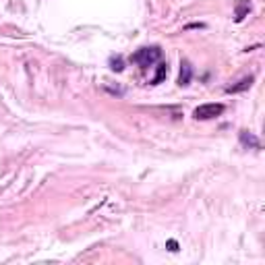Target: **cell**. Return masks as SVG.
I'll use <instances>...</instances> for the list:
<instances>
[{"label":"cell","mask_w":265,"mask_h":265,"mask_svg":"<svg viewBox=\"0 0 265 265\" xmlns=\"http://www.w3.org/2000/svg\"><path fill=\"white\" fill-rule=\"evenodd\" d=\"M238 139H240V145L247 147V149H261V141L255 137L251 131H240L238 133Z\"/></svg>","instance_id":"cell-3"},{"label":"cell","mask_w":265,"mask_h":265,"mask_svg":"<svg viewBox=\"0 0 265 265\" xmlns=\"http://www.w3.org/2000/svg\"><path fill=\"white\" fill-rule=\"evenodd\" d=\"M168 251H172V253L178 251V242H176V240H168Z\"/></svg>","instance_id":"cell-9"},{"label":"cell","mask_w":265,"mask_h":265,"mask_svg":"<svg viewBox=\"0 0 265 265\" xmlns=\"http://www.w3.org/2000/svg\"><path fill=\"white\" fill-rule=\"evenodd\" d=\"M166 73H168V64H166V62H158V73H155V77L151 79V85H160L162 79L166 77Z\"/></svg>","instance_id":"cell-7"},{"label":"cell","mask_w":265,"mask_h":265,"mask_svg":"<svg viewBox=\"0 0 265 265\" xmlns=\"http://www.w3.org/2000/svg\"><path fill=\"white\" fill-rule=\"evenodd\" d=\"M224 110H226L224 104H201L193 110V118L195 120H211V118L222 116Z\"/></svg>","instance_id":"cell-2"},{"label":"cell","mask_w":265,"mask_h":265,"mask_svg":"<svg viewBox=\"0 0 265 265\" xmlns=\"http://www.w3.org/2000/svg\"><path fill=\"white\" fill-rule=\"evenodd\" d=\"M110 68H112V71H116V73H120L122 71V58L120 56H112L110 58Z\"/></svg>","instance_id":"cell-8"},{"label":"cell","mask_w":265,"mask_h":265,"mask_svg":"<svg viewBox=\"0 0 265 265\" xmlns=\"http://www.w3.org/2000/svg\"><path fill=\"white\" fill-rule=\"evenodd\" d=\"M162 60V48L160 46H143L135 54H131V62L139 64L141 68H149Z\"/></svg>","instance_id":"cell-1"},{"label":"cell","mask_w":265,"mask_h":265,"mask_svg":"<svg viewBox=\"0 0 265 265\" xmlns=\"http://www.w3.org/2000/svg\"><path fill=\"white\" fill-rule=\"evenodd\" d=\"M249 13H251V0H240V2L236 4V8H234V21L240 23Z\"/></svg>","instance_id":"cell-5"},{"label":"cell","mask_w":265,"mask_h":265,"mask_svg":"<svg viewBox=\"0 0 265 265\" xmlns=\"http://www.w3.org/2000/svg\"><path fill=\"white\" fill-rule=\"evenodd\" d=\"M193 79V66L189 60L180 62V77H178V85H189Z\"/></svg>","instance_id":"cell-4"},{"label":"cell","mask_w":265,"mask_h":265,"mask_svg":"<svg viewBox=\"0 0 265 265\" xmlns=\"http://www.w3.org/2000/svg\"><path fill=\"white\" fill-rule=\"evenodd\" d=\"M253 81H255V77H244V79H240L236 85L226 87V91H228V93H240V91H247L249 87L253 85Z\"/></svg>","instance_id":"cell-6"}]
</instances>
